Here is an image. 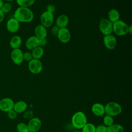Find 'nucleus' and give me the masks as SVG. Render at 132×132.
Instances as JSON below:
<instances>
[{
    "label": "nucleus",
    "instance_id": "obj_1",
    "mask_svg": "<svg viewBox=\"0 0 132 132\" xmlns=\"http://www.w3.org/2000/svg\"><path fill=\"white\" fill-rule=\"evenodd\" d=\"M13 18L20 23H29L33 20L34 14L29 8L19 7L14 11Z\"/></svg>",
    "mask_w": 132,
    "mask_h": 132
},
{
    "label": "nucleus",
    "instance_id": "obj_2",
    "mask_svg": "<svg viewBox=\"0 0 132 132\" xmlns=\"http://www.w3.org/2000/svg\"><path fill=\"white\" fill-rule=\"evenodd\" d=\"M71 123L75 128L80 129L87 123V117L82 111H77L72 116Z\"/></svg>",
    "mask_w": 132,
    "mask_h": 132
},
{
    "label": "nucleus",
    "instance_id": "obj_3",
    "mask_svg": "<svg viewBox=\"0 0 132 132\" xmlns=\"http://www.w3.org/2000/svg\"><path fill=\"white\" fill-rule=\"evenodd\" d=\"M129 25L122 20L112 23V31L118 36H123L129 34Z\"/></svg>",
    "mask_w": 132,
    "mask_h": 132
},
{
    "label": "nucleus",
    "instance_id": "obj_4",
    "mask_svg": "<svg viewBox=\"0 0 132 132\" xmlns=\"http://www.w3.org/2000/svg\"><path fill=\"white\" fill-rule=\"evenodd\" d=\"M104 107L105 113L112 117L120 114L122 111L121 106L115 102H108Z\"/></svg>",
    "mask_w": 132,
    "mask_h": 132
},
{
    "label": "nucleus",
    "instance_id": "obj_5",
    "mask_svg": "<svg viewBox=\"0 0 132 132\" xmlns=\"http://www.w3.org/2000/svg\"><path fill=\"white\" fill-rule=\"evenodd\" d=\"M99 29L101 32L104 35H111L112 31V23L107 19L101 18L98 24Z\"/></svg>",
    "mask_w": 132,
    "mask_h": 132
},
{
    "label": "nucleus",
    "instance_id": "obj_6",
    "mask_svg": "<svg viewBox=\"0 0 132 132\" xmlns=\"http://www.w3.org/2000/svg\"><path fill=\"white\" fill-rule=\"evenodd\" d=\"M54 13L47 11L42 12L40 17L41 24L46 28L51 27L54 22Z\"/></svg>",
    "mask_w": 132,
    "mask_h": 132
},
{
    "label": "nucleus",
    "instance_id": "obj_7",
    "mask_svg": "<svg viewBox=\"0 0 132 132\" xmlns=\"http://www.w3.org/2000/svg\"><path fill=\"white\" fill-rule=\"evenodd\" d=\"M28 68L29 71L32 74H38L43 70V64L40 60L33 58L28 62Z\"/></svg>",
    "mask_w": 132,
    "mask_h": 132
},
{
    "label": "nucleus",
    "instance_id": "obj_8",
    "mask_svg": "<svg viewBox=\"0 0 132 132\" xmlns=\"http://www.w3.org/2000/svg\"><path fill=\"white\" fill-rule=\"evenodd\" d=\"M10 58L13 63L17 65H20L24 61L23 52L20 48L12 49Z\"/></svg>",
    "mask_w": 132,
    "mask_h": 132
},
{
    "label": "nucleus",
    "instance_id": "obj_9",
    "mask_svg": "<svg viewBox=\"0 0 132 132\" xmlns=\"http://www.w3.org/2000/svg\"><path fill=\"white\" fill-rule=\"evenodd\" d=\"M103 43L107 49L109 50H112L117 46V40L116 37L111 34L104 36Z\"/></svg>",
    "mask_w": 132,
    "mask_h": 132
},
{
    "label": "nucleus",
    "instance_id": "obj_10",
    "mask_svg": "<svg viewBox=\"0 0 132 132\" xmlns=\"http://www.w3.org/2000/svg\"><path fill=\"white\" fill-rule=\"evenodd\" d=\"M14 102L10 97H4L0 100V110L7 112L13 109Z\"/></svg>",
    "mask_w": 132,
    "mask_h": 132
},
{
    "label": "nucleus",
    "instance_id": "obj_11",
    "mask_svg": "<svg viewBox=\"0 0 132 132\" xmlns=\"http://www.w3.org/2000/svg\"><path fill=\"white\" fill-rule=\"evenodd\" d=\"M57 36L59 40L62 43L69 42L71 38L70 31L67 27L60 28Z\"/></svg>",
    "mask_w": 132,
    "mask_h": 132
},
{
    "label": "nucleus",
    "instance_id": "obj_12",
    "mask_svg": "<svg viewBox=\"0 0 132 132\" xmlns=\"http://www.w3.org/2000/svg\"><path fill=\"white\" fill-rule=\"evenodd\" d=\"M27 125L29 132H37L41 127L42 122L38 118H32L29 121Z\"/></svg>",
    "mask_w": 132,
    "mask_h": 132
},
{
    "label": "nucleus",
    "instance_id": "obj_13",
    "mask_svg": "<svg viewBox=\"0 0 132 132\" xmlns=\"http://www.w3.org/2000/svg\"><path fill=\"white\" fill-rule=\"evenodd\" d=\"M20 26V23L14 18L9 19L6 23V28L7 30L12 34L16 32Z\"/></svg>",
    "mask_w": 132,
    "mask_h": 132
},
{
    "label": "nucleus",
    "instance_id": "obj_14",
    "mask_svg": "<svg viewBox=\"0 0 132 132\" xmlns=\"http://www.w3.org/2000/svg\"><path fill=\"white\" fill-rule=\"evenodd\" d=\"M92 112L97 117H102L105 114V107L102 104L96 103L91 107Z\"/></svg>",
    "mask_w": 132,
    "mask_h": 132
},
{
    "label": "nucleus",
    "instance_id": "obj_15",
    "mask_svg": "<svg viewBox=\"0 0 132 132\" xmlns=\"http://www.w3.org/2000/svg\"><path fill=\"white\" fill-rule=\"evenodd\" d=\"M35 36L39 39L46 38L47 35L46 28L41 24H39L35 27Z\"/></svg>",
    "mask_w": 132,
    "mask_h": 132
},
{
    "label": "nucleus",
    "instance_id": "obj_16",
    "mask_svg": "<svg viewBox=\"0 0 132 132\" xmlns=\"http://www.w3.org/2000/svg\"><path fill=\"white\" fill-rule=\"evenodd\" d=\"M39 39L35 36H32L27 39L25 42V46L29 50H32L39 46Z\"/></svg>",
    "mask_w": 132,
    "mask_h": 132
},
{
    "label": "nucleus",
    "instance_id": "obj_17",
    "mask_svg": "<svg viewBox=\"0 0 132 132\" xmlns=\"http://www.w3.org/2000/svg\"><path fill=\"white\" fill-rule=\"evenodd\" d=\"M69 22V19L67 15L64 14L59 15L56 20V25L59 28L66 27Z\"/></svg>",
    "mask_w": 132,
    "mask_h": 132
},
{
    "label": "nucleus",
    "instance_id": "obj_18",
    "mask_svg": "<svg viewBox=\"0 0 132 132\" xmlns=\"http://www.w3.org/2000/svg\"><path fill=\"white\" fill-rule=\"evenodd\" d=\"M27 108V104L23 101H18L14 104L13 109L17 113L24 112Z\"/></svg>",
    "mask_w": 132,
    "mask_h": 132
},
{
    "label": "nucleus",
    "instance_id": "obj_19",
    "mask_svg": "<svg viewBox=\"0 0 132 132\" xmlns=\"http://www.w3.org/2000/svg\"><path fill=\"white\" fill-rule=\"evenodd\" d=\"M22 44V39L18 35H15L12 37L9 41V45L12 49L20 48Z\"/></svg>",
    "mask_w": 132,
    "mask_h": 132
},
{
    "label": "nucleus",
    "instance_id": "obj_20",
    "mask_svg": "<svg viewBox=\"0 0 132 132\" xmlns=\"http://www.w3.org/2000/svg\"><path fill=\"white\" fill-rule=\"evenodd\" d=\"M108 20L112 23H114L120 20V14L119 11L116 9H111L108 12Z\"/></svg>",
    "mask_w": 132,
    "mask_h": 132
},
{
    "label": "nucleus",
    "instance_id": "obj_21",
    "mask_svg": "<svg viewBox=\"0 0 132 132\" xmlns=\"http://www.w3.org/2000/svg\"><path fill=\"white\" fill-rule=\"evenodd\" d=\"M31 53L34 59L40 60L43 57L44 53V51L42 47L38 46L31 50Z\"/></svg>",
    "mask_w": 132,
    "mask_h": 132
},
{
    "label": "nucleus",
    "instance_id": "obj_22",
    "mask_svg": "<svg viewBox=\"0 0 132 132\" xmlns=\"http://www.w3.org/2000/svg\"><path fill=\"white\" fill-rule=\"evenodd\" d=\"M107 132H124V129L120 124H113L107 127Z\"/></svg>",
    "mask_w": 132,
    "mask_h": 132
},
{
    "label": "nucleus",
    "instance_id": "obj_23",
    "mask_svg": "<svg viewBox=\"0 0 132 132\" xmlns=\"http://www.w3.org/2000/svg\"><path fill=\"white\" fill-rule=\"evenodd\" d=\"M19 7L29 8L35 2L36 0H15Z\"/></svg>",
    "mask_w": 132,
    "mask_h": 132
},
{
    "label": "nucleus",
    "instance_id": "obj_24",
    "mask_svg": "<svg viewBox=\"0 0 132 132\" xmlns=\"http://www.w3.org/2000/svg\"><path fill=\"white\" fill-rule=\"evenodd\" d=\"M82 132H95V126L91 123H87L81 128Z\"/></svg>",
    "mask_w": 132,
    "mask_h": 132
},
{
    "label": "nucleus",
    "instance_id": "obj_25",
    "mask_svg": "<svg viewBox=\"0 0 132 132\" xmlns=\"http://www.w3.org/2000/svg\"><path fill=\"white\" fill-rule=\"evenodd\" d=\"M18 132H29L27 124L23 122H20L16 125Z\"/></svg>",
    "mask_w": 132,
    "mask_h": 132
},
{
    "label": "nucleus",
    "instance_id": "obj_26",
    "mask_svg": "<svg viewBox=\"0 0 132 132\" xmlns=\"http://www.w3.org/2000/svg\"><path fill=\"white\" fill-rule=\"evenodd\" d=\"M114 123L113 117L108 115H105L103 118V123L104 125L106 127H108L112 125Z\"/></svg>",
    "mask_w": 132,
    "mask_h": 132
},
{
    "label": "nucleus",
    "instance_id": "obj_27",
    "mask_svg": "<svg viewBox=\"0 0 132 132\" xmlns=\"http://www.w3.org/2000/svg\"><path fill=\"white\" fill-rule=\"evenodd\" d=\"M12 9L11 5L9 2H4L2 7L1 8V10L2 11V12L5 14L9 13Z\"/></svg>",
    "mask_w": 132,
    "mask_h": 132
},
{
    "label": "nucleus",
    "instance_id": "obj_28",
    "mask_svg": "<svg viewBox=\"0 0 132 132\" xmlns=\"http://www.w3.org/2000/svg\"><path fill=\"white\" fill-rule=\"evenodd\" d=\"M32 59H33V57L32 56L31 52H26L25 53H23V59H24V60H25L26 61H27L28 62L30 60H31Z\"/></svg>",
    "mask_w": 132,
    "mask_h": 132
},
{
    "label": "nucleus",
    "instance_id": "obj_29",
    "mask_svg": "<svg viewBox=\"0 0 132 132\" xmlns=\"http://www.w3.org/2000/svg\"><path fill=\"white\" fill-rule=\"evenodd\" d=\"M107 127L103 124L97 125L95 126V132H107Z\"/></svg>",
    "mask_w": 132,
    "mask_h": 132
},
{
    "label": "nucleus",
    "instance_id": "obj_30",
    "mask_svg": "<svg viewBox=\"0 0 132 132\" xmlns=\"http://www.w3.org/2000/svg\"><path fill=\"white\" fill-rule=\"evenodd\" d=\"M17 114L18 113L13 109H12L7 112V116L8 118L11 120L15 119L17 117Z\"/></svg>",
    "mask_w": 132,
    "mask_h": 132
},
{
    "label": "nucleus",
    "instance_id": "obj_31",
    "mask_svg": "<svg viewBox=\"0 0 132 132\" xmlns=\"http://www.w3.org/2000/svg\"><path fill=\"white\" fill-rule=\"evenodd\" d=\"M59 28L56 26V25L53 26L52 28H51V34L53 35V36H57V34L58 33V31H59Z\"/></svg>",
    "mask_w": 132,
    "mask_h": 132
},
{
    "label": "nucleus",
    "instance_id": "obj_32",
    "mask_svg": "<svg viewBox=\"0 0 132 132\" xmlns=\"http://www.w3.org/2000/svg\"><path fill=\"white\" fill-rule=\"evenodd\" d=\"M24 113L23 117L24 118L26 119H31L34 116V113L32 112V111L28 110V111H25Z\"/></svg>",
    "mask_w": 132,
    "mask_h": 132
},
{
    "label": "nucleus",
    "instance_id": "obj_33",
    "mask_svg": "<svg viewBox=\"0 0 132 132\" xmlns=\"http://www.w3.org/2000/svg\"><path fill=\"white\" fill-rule=\"evenodd\" d=\"M55 9H56V8H55V6L53 5H52V4H49L46 7V11H49L52 13H54L55 11Z\"/></svg>",
    "mask_w": 132,
    "mask_h": 132
},
{
    "label": "nucleus",
    "instance_id": "obj_34",
    "mask_svg": "<svg viewBox=\"0 0 132 132\" xmlns=\"http://www.w3.org/2000/svg\"><path fill=\"white\" fill-rule=\"evenodd\" d=\"M47 40L46 38H44V39H39V46H41V47H43L44 46H45L47 44Z\"/></svg>",
    "mask_w": 132,
    "mask_h": 132
},
{
    "label": "nucleus",
    "instance_id": "obj_35",
    "mask_svg": "<svg viewBox=\"0 0 132 132\" xmlns=\"http://www.w3.org/2000/svg\"><path fill=\"white\" fill-rule=\"evenodd\" d=\"M4 18H5V14L0 9V23H1L3 21Z\"/></svg>",
    "mask_w": 132,
    "mask_h": 132
},
{
    "label": "nucleus",
    "instance_id": "obj_36",
    "mask_svg": "<svg viewBox=\"0 0 132 132\" xmlns=\"http://www.w3.org/2000/svg\"><path fill=\"white\" fill-rule=\"evenodd\" d=\"M131 25H129V34H131V30H132V29H131Z\"/></svg>",
    "mask_w": 132,
    "mask_h": 132
},
{
    "label": "nucleus",
    "instance_id": "obj_37",
    "mask_svg": "<svg viewBox=\"0 0 132 132\" xmlns=\"http://www.w3.org/2000/svg\"><path fill=\"white\" fill-rule=\"evenodd\" d=\"M3 3H4L3 1V0H0V9H1V8L2 7V6L3 4Z\"/></svg>",
    "mask_w": 132,
    "mask_h": 132
},
{
    "label": "nucleus",
    "instance_id": "obj_38",
    "mask_svg": "<svg viewBox=\"0 0 132 132\" xmlns=\"http://www.w3.org/2000/svg\"><path fill=\"white\" fill-rule=\"evenodd\" d=\"M5 1H6L7 2H12V1H15V0H5Z\"/></svg>",
    "mask_w": 132,
    "mask_h": 132
},
{
    "label": "nucleus",
    "instance_id": "obj_39",
    "mask_svg": "<svg viewBox=\"0 0 132 132\" xmlns=\"http://www.w3.org/2000/svg\"><path fill=\"white\" fill-rule=\"evenodd\" d=\"M73 132H80L78 129H77V130H75V131H74Z\"/></svg>",
    "mask_w": 132,
    "mask_h": 132
}]
</instances>
